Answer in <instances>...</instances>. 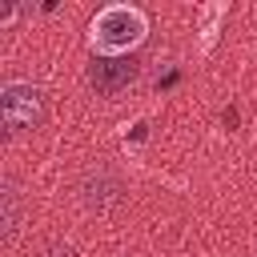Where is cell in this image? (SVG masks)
Listing matches in <instances>:
<instances>
[{"label": "cell", "instance_id": "obj_1", "mask_svg": "<svg viewBox=\"0 0 257 257\" xmlns=\"http://www.w3.org/2000/svg\"><path fill=\"white\" fill-rule=\"evenodd\" d=\"M145 32H149V20L133 4H108V8H100L92 16V28H88L92 48L100 56H120V52L137 48L145 40Z\"/></svg>", "mask_w": 257, "mask_h": 257}, {"label": "cell", "instance_id": "obj_2", "mask_svg": "<svg viewBox=\"0 0 257 257\" xmlns=\"http://www.w3.org/2000/svg\"><path fill=\"white\" fill-rule=\"evenodd\" d=\"M44 112H48V100H44V88L40 84H28V80H12L0 88V120H4V133L8 137H20V133H32L44 124Z\"/></svg>", "mask_w": 257, "mask_h": 257}, {"label": "cell", "instance_id": "obj_3", "mask_svg": "<svg viewBox=\"0 0 257 257\" xmlns=\"http://www.w3.org/2000/svg\"><path fill=\"white\" fill-rule=\"evenodd\" d=\"M137 80V60H124V56H100L92 64V84L96 92L104 96H116L120 88H128Z\"/></svg>", "mask_w": 257, "mask_h": 257}, {"label": "cell", "instance_id": "obj_4", "mask_svg": "<svg viewBox=\"0 0 257 257\" xmlns=\"http://www.w3.org/2000/svg\"><path fill=\"white\" fill-rule=\"evenodd\" d=\"M0 201H4V237H12L16 233V221H20V201H16V185L12 181H4Z\"/></svg>", "mask_w": 257, "mask_h": 257}]
</instances>
